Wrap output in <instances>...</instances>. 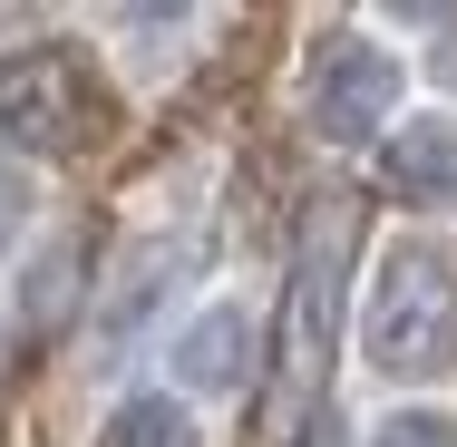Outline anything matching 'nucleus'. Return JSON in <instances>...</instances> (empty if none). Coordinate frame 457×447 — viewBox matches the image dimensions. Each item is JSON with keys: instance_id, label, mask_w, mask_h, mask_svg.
<instances>
[{"instance_id": "nucleus-6", "label": "nucleus", "mask_w": 457, "mask_h": 447, "mask_svg": "<svg viewBox=\"0 0 457 447\" xmlns=\"http://www.w3.org/2000/svg\"><path fill=\"white\" fill-rule=\"evenodd\" d=\"M389 185L419 204H457V127H399L389 137Z\"/></svg>"}, {"instance_id": "nucleus-3", "label": "nucleus", "mask_w": 457, "mask_h": 447, "mask_svg": "<svg viewBox=\"0 0 457 447\" xmlns=\"http://www.w3.org/2000/svg\"><path fill=\"white\" fill-rule=\"evenodd\" d=\"M389 107H399V59H389V49H370V39H321V49H312V69H302V117H312L331 146L379 137Z\"/></svg>"}, {"instance_id": "nucleus-2", "label": "nucleus", "mask_w": 457, "mask_h": 447, "mask_svg": "<svg viewBox=\"0 0 457 447\" xmlns=\"http://www.w3.org/2000/svg\"><path fill=\"white\" fill-rule=\"evenodd\" d=\"M97 127H107V107H97L88 69L69 49H10L0 59V137H20L39 156H69V146H88Z\"/></svg>"}, {"instance_id": "nucleus-7", "label": "nucleus", "mask_w": 457, "mask_h": 447, "mask_svg": "<svg viewBox=\"0 0 457 447\" xmlns=\"http://www.w3.org/2000/svg\"><path fill=\"white\" fill-rule=\"evenodd\" d=\"M79 272H88V234H49L39 263H29V292H20V321L29 331H59V311L79 302Z\"/></svg>"}, {"instance_id": "nucleus-8", "label": "nucleus", "mask_w": 457, "mask_h": 447, "mask_svg": "<svg viewBox=\"0 0 457 447\" xmlns=\"http://www.w3.org/2000/svg\"><path fill=\"white\" fill-rule=\"evenodd\" d=\"M97 447H195V418H185V399H127Z\"/></svg>"}, {"instance_id": "nucleus-4", "label": "nucleus", "mask_w": 457, "mask_h": 447, "mask_svg": "<svg viewBox=\"0 0 457 447\" xmlns=\"http://www.w3.org/2000/svg\"><path fill=\"white\" fill-rule=\"evenodd\" d=\"M351 234H361V204H351V195H321V214H312V234H302V272H292V379H302V389H312L321 360H331Z\"/></svg>"}, {"instance_id": "nucleus-5", "label": "nucleus", "mask_w": 457, "mask_h": 447, "mask_svg": "<svg viewBox=\"0 0 457 447\" xmlns=\"http://www.w3.org/2000/svg\"><path fill=\"white\" fill-rule=\"evenodd\" d=\"M176 379L185 389H244V379H253V311H244V302L195 311L185 341H176Z\"/></svg>"}, {"instance_id": "nucleus-1", "label": "nucleus", "mask_w": 457, "mask_h": 447, "mask_svg": "<svg viewBox=\"0 0 457 447\" xmlns=\"http://www.w3.org/2000/svg\"><path fill=\"white\" fill-rule=\"evenodd\" d=\"M361 351L379 379L428 389L457 369V263L438 244H389L370 272V311H361Z\"/></svg>"}, {"instance_id": "nucleus-9", "label": "nucleus", "mask_w": 457, "mask_h": 447, "mask_svg": "<svg viewBox=\"0 0 457 447\" xmlns=\"http://www.w3.org/2000/svg\"><path fill=\"white\" fill-rule=\"evenodd\" d=\"M20 204H29V176L0 156V244H10V224H20Z\"/></svg>"}]
</instances>
